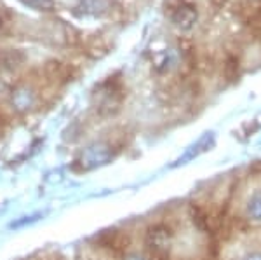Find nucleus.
Returning a JSON list of instances; mask_svg holds the SVG:
<instances>
[{
	"mask_svg": "<svg viewBox=\"0 0 261 260\" xmlns=\"http://www.w3.org/2000/svg\"><path fill=\"white\" fill-rule=\"evenodd\" d=\"M11 103L12 108L18 112H28L30 108L35 105V93L30 89V87H18V89L12 93L11 96Z\"/></svg>",
	"mask_w": 261,
	"mask_h": 260,
	"instance_id": "obj_5",
	"label": "nucleus"
},
{
	"mask_svg": "<svg viewBox=\"0 0 261 260\" xmlns=\"http://www.w3.org/2000/svg\"><path fill=\"white\" fill-rule=\"evenodd\" d=\"M129 260H145V258H138V257H133V258H129Z\"/></svg>",
	"mask_w": 261,
	"mask_h": 260,
	"instance_id": "obj_11",
	"label": "nucleus"
},
{
	"mask_svg": "<svg viewBox=\"0 0 261 260\" xmlns=\"http://www.w3.org/2000/svg\"><path fill=\"white\" fill-rule=\"evenodd\" d=\"M47 75L56 82H66L71 79V68L68 65H65V63L53 61L47 66Z\"/></svg>",
	"mask_w": 261,
	"mask_h": 260,
	"instance_id": "obj_7",
	"label": "nucleus"
},
{
	"mask_svg": "<svg viewBox=\"0 0 261 260\" xmlns=\"http://www.w3.org/2000/svg\"><path fill=\"white\" fill-rule=\"evenodd\" d=\"M39 217H40V215H33V217H23L24 220L12 222V224H11V227H12V229H19V227H23V225H27V224H32V222H37V220H39Z\"/></svg>",
	"mask_w": 261,
	"mask_h": 260,
	"instance_id": "obj_9",
	"label": "nucleus"
},
{
	"mask_svg": "<svg viewBox=\"0 0 261 260\" xmlns=\"http://www.w3.org/2000/svg\"><path fill=\"white\" fill-rule=\"evenodd\" d=\"M112 159H113L112 147L108 144H105V141H94V144L87 145L86 149L82 150L81 156L75 161V164L81 168V171H91L99 166L108 164Z\"/></svg>",
	"mask_w": 261,
	"mask_h": 260,
	"instance_id": "obj_1",
	"label": "nucleus"
},
{
	"mask_svg": "<svg viewBox=\"0 0 261 260\" xmlns=\"http://www.w3.org/2000/svg\"><path fill=\"white\" fill-rule=\"evenodd\" d=\"M23 61H24V54L19 51L7 49V51L0 53V68L4 70H16L18 66L23 65Z\"/></svg>",
	"mask_w": 261,
	"mask_h": 260,
	"instance_id": "obj_6",
	"label": "nucleus"
},
{
	"mask_svg": "<svg viewBox=\"0 0 261 260\" xmlns=\"http://www.w3.org/2000/svg\"><path fill=\"white\" fill-rule=\"evenodd\" d=\"M32 2L42 7H53V0H32Z\"/></svg>",
	"mask_w": 261,
	"mask_h": 260,
	"instance_id": "obj_10",
	"label": "nucleus"
},
{
	"mask_svg": "<svg viewBox=\"0 0 261 260\" xmlns=\"http://www.w3.org/2000/svg\"><path fill=\"white\" fill-rule=\"evenodd\" d=\"M171 19L176 27L183 28V30H188L195 25L197 21V11L195 7L190 6V4H183L181 2L174 11L171 12Z\"/></svg>",
	"mask_w": 261,
	"mask_h": 260,
	"instance_id": "obj_4",
	"label": "nucleus"
},
{
	"mask_svg": "<svg viewBox=\"0 0 261 260\" xmlns=\"http://www.w3.org/2000/svg\"><path fill=\"white\" fill-rule=\"evenodd\" d=\"M172 245V234L166 225H155L146 234V248L151 260H167Z\"/></svg>",
	"mask_w": 261,
	"mask_h": 260,
	"instance_id": "obj_2",
	"label": "nucleus"
},
{
	"mask_svg": "<svg viewBox=\"0 0 261 260\" xmlns=\"http://www.w3.org/2000/svg\"><path fill=\"white\" fill-rule=\"evenodd\" d=\"M96 241H98L103 248H108V250L115 251V253L125 251L129 246V238L125 236L122 230H117V229L103 230L99 236H96Z\"/></svg>",
	"mask_w": 261,
	"mask_h": 260,
	"instance_id": "obj_3",
	"label": "nucleus"
},
{
	"mask_svg": "<svg viewBox=\"0 0 261 260\" xmlns=\"http://www.w3.org/2000/svg\"><path fill=\"white\" fill-rule=\"evenodd\" d=\"M79 9H81L84 14L98 16L108 11V2L107 0H81Z\"/></svg>",
	"mask_w": 261,
	"mask_h": 260,
	"instance_id": "obj_8",
	"label": "nucleus"
}]
</instances>
